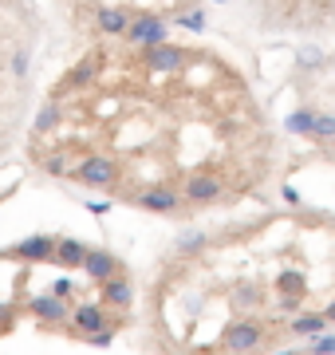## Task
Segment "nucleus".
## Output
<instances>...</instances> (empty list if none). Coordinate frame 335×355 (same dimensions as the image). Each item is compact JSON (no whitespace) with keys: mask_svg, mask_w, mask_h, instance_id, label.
<instances>
[{"mask_svg":"<svg viewBox=\"0 0 335 355\" xmlns=\"http://www.w3.org/2000/svg\"><path fill=\"white\" fill-rule=\"evenodd\" d=\"M67 178L79 182V186H87V190H111L118 182V166H115V158H107V154H87Z\"/></svg>","mask_w":335,"mask_h":355,"instance_id":"obj_1","label":"nucleus"},{"mask_svg":"<svg viewBox=\"0 0 335 355\" xmlns=\"http://www.w3.org/2000/svg\"><path fill=\"white\" fill-rule=\"evenodd\" d=\"M166 36H170V24H166V16H158V12H138L134 20H130V28H127V44H134V48H142V51H150V48H158V44H166Z\"/></svg>","mask_w":335,"mask_h":355,"instance_id":"obj_2","label":"nucleus"},{"mask_svg":"<svg viewBox=\"0 0 335 355\" xmlns=\"http://www.w3.org/2000/svg\"><path fill=\"white\" fill-rule=\"evenodd\" d=\"M264 328H260L257 320H237V324H229L225 328V336H221V347L229 355H253L264 347Z\"/></svg>","mask_w":335,"mask_h":355,"instance_id":"obj_3","label":"nucleus"},{"mask_svg":"<svg viewBox=\"0 0 335 355\" xmlns=\"http://www.w3.org/2000/svg\"><path fill=\"white\" fill-rule=\"evenodd\" d=\"M55 241L52 233H32L24 241H16L12 249H4V257H12V261H24V265H48L55 261Z\"/></svg>","mask_w":335,"mask_h":355,"instance_id":"obj_4","label":"nucleus"},{"mask_svg":"<svg viewBox=\"0 0 335 355\" xmlns=\"http://www.w3.org/2000/svg\"><path fill=\"white\" fill-rule=\"evenodd\" d=\"M71 324H75V336H83V340L99 336V331H118V320L107 312V304H79L71 312Z\"/></svg>","mask_w":335,"mask_h":355,"instance_id":"obj_5","label":"nucleus"},{"mask_svg":"<svg viewBox=\"0 0 335 355\" xmlns=\"http://www.w3.org/2000/svg\"><path fill=\"white\" fill-rule=\"evenodd\" d=\"M142 67L146 71H154V76H174V71H181L185 67V48H178V44H158V48L142 51Z\"/></svg>","mask_w":335,"mask_h":355,"instance_id":"obj_6","label":"nucleus"},{"mask_svg":"<svg viewBox=\"0 0 335 355\" xmlns=\"http://www.w3.org/2000/svg\"><path fill=\"white\" fill-rule=\"evenodd\" d=\"M181 198L194 205H213L221 198V178L209 174V170H201V174L185 178V186H181Z\"/></svg>","mask_w":335,"mask_h":355,"instance_id":"obj_7","label":"nucleus"},{"mask_svg":"<svg viewBox=\"0 0 335 355\" xmlns=\"http://www.w3.org/2000/svg\"><path fill=\"white\" fill-rule=\"evenodd\" d=\"M134 202H138L142 209H150V214H178L181 209V190L178 186H146Z\"/></svg>","mask_w":335,"mask_h":355,"instance_id":"obj_8","label":"nucleus"},{"mask_svg":"<svg viewBox=\"0 0 335 355\" xmlns=\"http://www.w3.org/2000/svg\"><path fill=\"white\" fill-rule=\"evenodd\" d=\"M28 312L44 324V328H52V324H67L71 320V308H67V300H60V296H32L28 300Z\"/></svg>","mask_w":335,"mask_h":355,"instance_id":"obj_9","label":"nucleus"},{"mask_svg":"<svg viewBox=\"0 0 335 355\" xmlns=\"http://www.w3.org/2000/svg\"><path fill=\"white\" fill-rule=\"evenodd\" d=\"M83 272H87L95 284H103V280L118 277V272H123V265H118V257L111 253V249H91L87 261H83Z\"/></svg>","mask_w":335,"mask_h":355,"instance_id":"obj_10","label":"nucleus"},{"mask_svg":"<svg viewBox=\"0 0 335 355\" xmlns=\"http://www.w3.org/2000/svg\"><path fill=\"white\" fill-rule=\"evenodd\" d=\"M99 292H103V304L107 308L127 312V308L134 304V284H130L123 272H118V277H111V280H103V284H99Z\"/></svg>","mask_w":335,"mask_h":355,"instance_id":"obj_11","label":"nucleus"},{"mask_svg":"<svg viewBox=\"0 0 335 355\" xmlns=\"http://www.w3.org/2000/svg\"><path fill=\"white\" fill-rule=\"evenodd\" d=\"M327 328H332V324H327L323 312H300V316L292 320L284 331H288V336H296V340H316V336H327Z\"/></svg>","mask_w":335,"mask_h":355,"instance_id":"obj_12","label":"nucleus"},{"mask_svg":"<svg viewBox=\"0 0 335 355\" xmlns=\"http://www.w3.org/2000/svg\"><path fill=\"white\" fill-rule=\"evenodd\" d=\"M87 253H91V245L75 241V237H60V241H55V261H52V265H60V268H83Z\"/></svg>","mask_w":335,"mask_h":355,"instance_id":"obj_13","label":"nucleus"},{"mask_svg":"<svg viewBox=\"0 0 335 355\" xmlns=\"http://www.w3.org/2000/svg\"><path fill=\"white\" fill-rule=\"evenodd\" d=\"M130 20H134V16H130V8H99V12H95L99 32H103V36H115V40L127 36Z\"/></svg>","mask_w":335,"mask_h":355,"instance_id":"obj_14","label":"nucleus"},{"mask_svg":"<svg viewBox=\"0 0 335 355\" xmlns=\"http://www.w3.org/2000/svg\"><path fill=\"white\" fill-rule=\"evenodd\" d=\"M209 249V233L206 229H185V233H178V241H174V253L178 257H197Z\"/></svg>","mask_w":335,"mask_h":355,"instance_id":"obj_15","label":"nucleus"},{"mask_svg":"<svg viewBox=\"0 0 335 355\" xmlns=\"http://www.w3.org/2000/svg\"><path fill=\"white\" fill-rule=\"evenodd\" d=\"M316 114H320V111H311V107L292 111V114H288V123H284L288 135H304V139H311V135H316Z\"/></svg>","mask_w":335,"mask_h":355,"instance_id":"obj_16","label":"nucleus"},{"mask_svg":"<svg viewBox=\"0 0 335 355\" xmlns=\"http://www.w3.org/2000/svg\"><path fill=\"white\" fill-rule=\"evenodd\" d=\"M60 103L55 99H48L44 107H39V114H36V123H32V135H48V130H55L60 127Z\"/></svg>","mask_w":335,"mask_h":355,"instance_id":"obj_17","label":"nucleus"},{"mask_svg":"<svg viewBox=\"0 0 335 355\" xmlns=\"http://www.w3.org/2000/svg\"><path fill=\"white\" fill-rule=\"evenodd\" d=\"M91 79H95V60H83V64L71 67V76H67V87H87Z\"/></svg>","mask_w":335,"mask_h":355,"instance_id":"obj_18","label":"nucleus"},{"mask_svg":"<svg viewBox=\"0 0 335 355\" xmlns=\"http://www.w3.org/2000/svg\"><path fill=\"white\" fill-rule=\"evenodd\" d=\"M178 28L206 32V8H185V12H178Z\"/></svg>","mask_w":335,"mask_h":355,"instance_id":"obj_19","label":"nucleus"},{"mask_svg":"<svg viewBox=\"0 0 335 355\" xmlns=\"http://www.w3.org/2000/svg\"><path fill=\"white\" fill-rule=\"evenodd\" d=\"M28 67H32V51H28V48H16V51H12V60H8V71H12L16 79H24V76H28Z\"/></svg>","mask_w":335,"mask_h":355,"instance_id":"obj_20","label":"nucleus"},{"mask_svg":"<svg viewBox=\"0 0 335 355\" xmlns=\"http://www.w3.org/2000/svg\"><path fill=\"white\" fill-rule=\"evenodd\" d=\"M311 139H320V142H332L335 139V114H316V135Z\"/></svg>","mask_w":335,"mask_h":355,"instance_id":"obj_21","label":"nucleus"},{"mask_svg":"<svg viewBox=\"0 0 335 355\" xmlns=\"http://www.w3.org/2000/svg\"><path fill=\"white\" fill-rule=\"evenodd\" d=\"M304 355H335V336H316V340L304 347Z\"/></svg>","mask_w":335,"mask_h":355,"instance_id":"obj_22","label":"nucleus"},{"mask_svg":"<svg viewBox=\"0 0 335 355\" xmlns=\"http://www.w3.org/2000/svg\"><path fill=\"white\" fill-rule=\"evenodd\" d=\"M44 170L52 178H64V174H71L67 170V154H52V158H44Z\"/></svg>","mask_w":335,"mask_h":355,"instance_id":"obj_23","label":"nucleus"},{"mask_svg":"<svg viewBox=\"0 0 335 355\" xmlns=\"http://www.w3.org/2000/svg\"><path fill=\"white\" fill-rule=\"evenodd\" d=\"M323 64V55L316 48H308V51H300V67H320Z\"/></svg>","mask_w":335,"mask_h":355,"instance_id":"obj_24","label":"nucleus"},{"mask_svg":"<svg viewBox=\"0 0 335 355\" xmlns=\"http://www.w3.org/2000/svg\"><path fill=\"white\" fill-rule=\"evenodd\" d=\"M12 320H16V308L12 304H0V331L12 328Z\"/></svg>","mask_w":335,"mask_h":355,"instance_id":"obj_25","label":"nucleus"},{"mask_svg":"<svg viewBox=\"0 0 335 355\" xmlns=\"http://www.w3.org/2000/svg\"><path fill=\"white\" fill-rule=\"evenodd\" d=\"M276 284H280V288H300V272H284Z\"/></svg>","mask_w":335,"mask_h":355,"instance_id":"obj_26","label":"nucleus"},{"mask_svg":"<svg viewBox=\"0 0 335 355\" xmlns=\"http://www.w3.org/2000/svg\"><path fill=\"white\" fill-rule=\"evenodd\" d=\"M111 340H115V331H99V336H91L87 343H95V347H107Z\"/></svg>","mask_w":335,"mask_h":355,"instance_id":"obj_27","label":"nucleus"},{"mask_svg":"<svg viewBox=\"0 0 335 355\" xmlns=\"http://www.w3.org/2000/svg\"><path fill=\"white\" fill-rule=\"evenodd\" d=\"M323 316H327V324H335V300L327 304V312H323Z\"/></svg>","mask_w":335,"mask_h":355,"instance_id":"obj_28","label":"nucleus"},{"mask_svg":"<svg viewBox=\"0 0 335 355\" xmlns=\"http://www.w3.org/2000/svg\"><path fill=\"white\" fill-rule=\"evenodd\" d=\"M174 4H178V8H194L197 0H174Z\"/></svg>","mask_w":335,"mask_h":355,"instance_id":"obj_29","label":"nucleus"},{"mask_svg":"<svg viewBox=\"0 0 335 355\" xmlns=\"http://www.w3.org/2000/svg\"><path fill=\"white\" fill-rule=\"evenodd\" d=\"M276 355H304V352H292V347H288V352H276Z\"/></svg>","mask_w":335,"mask_h":355,"instance_id":"obj_30","label":"nucleus"},{"mask_svg":"<svg viewBox=\"0 0 335 355\" xmlns=\"http://www.w3.org/2000/svg\"><path fill=\"white\" fill-rule=\"evenodd\" d=\"M217 4H221V0H217Z\"/></svg>","mask_w":335,"mask_h":355,"instance_id":"obj_31","label":"nucleus"}]
</instances>
